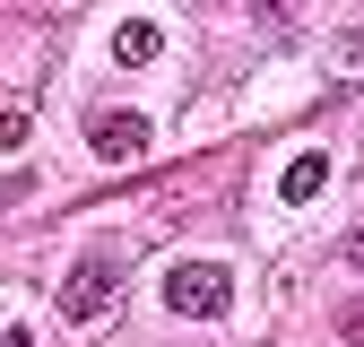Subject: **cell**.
Here are the masks:
<instances>
[{"label":"cell","instance_id":"cell-6","mask_svg":"<svg viewBox=\"0 0 364 347\" xmlns=\"http://www.w3.org/2000/svg\"><path fill=\"white\" fill-rule=\"evenodd\" d=\"M26 130H35V113H26V105H9V113H0V148H26Z\"/></svg>","mask_w":364,"mask_h":347},{"label":"cell","instance_id":"cell-7","mask_svg":"<svg viewBox=\"0 0 364 347\" xmlns=\"http://www.w3.org/2000/svg\"><path fill=\"white\" fill-rule=\"evenodd\" d=\"M338 61H355V70H364V18H347V26H338Z\"/></svg>","mask_w":364,"mask_h":347},{"label":"cell","instance_id":"cell-2","mask_svg":"<svg viewBox=\"0 0 364 347\" xmlns=\"http://www.w3.org/2000/svg\"><path fill=\"white\" fill-rule=\"evenodd\" d=\"M165 304L182 321H217L225 304H235V278H225L217 260H173V269H165Z\"/></svg>","mask_w":364,"mask_h":347},{"label":"cell","instance_id":"cell-3","mask_svg":"<svg viewBox=\"0 0 364 347\" xmlns=\"http://www.w3.org/2000/svg\"><path fill=\"white\" fill-rule=\"evenodd\" d=\"M87 148H96V156H113V165H130V156H148V113H130V105L96 113V122H87Z\"/></svg>","mask_w":364,"mask_h":347},{"label":"cell","instance_id":"cell-4","mask_svg":"<svg viewBox=\"0 0 364 347\" xmlns=\"http://www.w3.org/2000/svg\"><path fill=\"white\" fill-rule=\"evenodd\" d=\"M156 53H165V26H156V18H122V26H113V61L139 70V61H156Z\"/></svg>","mask_w":364,"mask_h":347},{"label":"cell","instance_id":"cell-5","mask_svg":"<svg viewBox=\"0 0 364 347\" xmlns=\"http://www.w3.org/2000/svg\"><path fill=\"white\" fill-rule=\"evenodd\" d=\"M321 183H330V156H321V148H295L287 174H278V200H312Z\"/></svg>","mask_w":364,"mask_h":347},{"label":"cell","instance_id":"cell-9","mask_svg":"<svg viewBox=\"0 0 364 347\" xmlns=\"http://www.w3.org/2000/svg\"><path fill=\"white\" fill-rule=\"evenodd\" d=\"M0 347H35V338H26V330H0Z\"/></svg>","mask_w":364,"mask_h":347},{"label":"cell","instance_id":"cell-8","mask_svg":"<svg viewBox=\"0 0 364 347\" xmlns=\"http://www.w3.org/2000/svg\"><path fill=\"white\" fill-rule=\"evenodd\" d=\"M347 260H355V269H364V217H355V226H347Z\"/></svg>","mask_w":364,"mask_h":347},{"label":"cell","instance_id":"cell-1","mask_svg":"<svg viewBox=\"0 0 364 347\" xmlns=\"http://www.w3.org/2000/svg\"><path fill=\"white\" fill-rule=\"evenodd\" d=\"M105 313H122V260H113V252H87L78 269L61 278V321L96 330Z\"/></svg>","mask_w":364,"mask_h":347}]
</instances>
